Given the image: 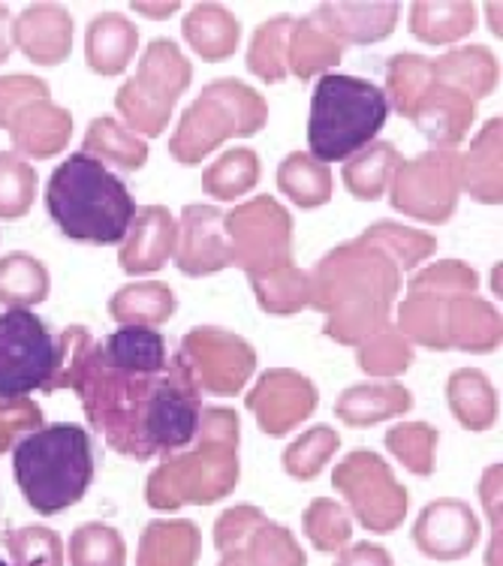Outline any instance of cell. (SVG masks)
<instances>
[{
	"label": "cell",
	"instance_id": "cell-1",
	"mask_svg": "<svg viewBox=\"0 0 503 566\" xmlns=\"http://www.w3.org/2000/svg\"><path fill=\"white\" fill-rule=\"evenodd\" d=\"M70 389L82 398L91 428L133 461L176 455L197 437L202 389L181 353L160 370H120L99 359L91 338L73 368Z\"/></svg>",
	"mask_w": 503,
	"mask_h": 566
},
{
	"label": "cell",
	"instance_id": "cell-2",
	"mask_svg": "<svg viewBox=\"0 0 503 566\" xmlns=\"http://www.w3.org/2000/svg\"><path fill=\"white\" fill-rule=\"evenodd\" d=\"M480 274L461 260L431 262L407 281L398 332L426 349H461L489 356L501 347V314L476 295Z\"/></svg>",
	"mask_w": 503,
	"mask_h": 566
},
{
	"label": "cell",
	"instance_id": "cell-3",
	"mask_svg": "<svg viewBox=\"0 0 503 566\" xmlns=\"http://www.w3.org/2000/svg\"><path fill=\"white\" fill-rule=\"evenodd\" d=\"M401 293V269L368 239H353L328 251L307 272V307L326 316L323 335L344 347L392 326L395 298Z\"/></svg>",
	"mask_w": 503,
	"mask_h": 566
},
{
	"label": "cell",
	"instance_id": "cell-4",
	"mask_svg": "<svg viewBox=\"0 0 503 566\" xmlns=\"http://www.w3.org/2000/svg\"><path fill=\"white\" fill-rule=\"evenodd\" d=\"M241 422L230 407H208L199 416L193 449L169 455L145 482V501L157 512L211 506L239 485Z\"/></svg>",
	"mask_w": 503,
	"mask_h": 566
},
{
	"label": "cell",
	"instance_id": "cell-5",
	"mask_svg": "<svg viewBox=\"0 0 503 566\" xmlns=\"http://www.w3.org/2000/svg\"><path fill=\"white\" fill-rule=\"evenodd\" d=\"M45 208L66 239L109 248L127 239L136 202L118 175L88 154H70L45 187Z\"/></svg>",
	"mask_w": 503,
	"mask_h": 566
},
{
	"label": "cell",
	"instance_id": "cell-6",
	"mask_svg": "<svg viewBox=\"0 0 503 566\" xmlns=\"http://www.w3.org/2000/svg\"><path fill=\"white\" fill-rule=\"evenodd\" d=\"M12 473L36 515L76 506L94 482V449L82 424H45L12 447Z\"/></svg>",
	"mask_w": 503,
	"mask_h": 566
},
{
	"label": "cell",
	"instance_id": "cell-7",
	"mask_svg": "<svg viewBox=\"0 0 503 566\" xmlns=\"http://www.w3.org/2000/svg\"><path fill=\"white\" fill-rule=\"evenodd\" d=\"M91 335L82 326L52 332L45 319L10 307L0 314V398L15 401L31 392L70 389V377Z\"/></svg>",
	"mask_w": 503,
	"mask_h": 566
},
{
	"label": "cell",
	"instance_id": "cell-8",
	"mask_svg": "<svg viewBox=\"0 0 503 566\" xmlns=\"http://www.w3.org/2000/svg\"><path fill=\"white\" fill-rule=\"evenodd\" d=\"M386 118L389 103L380 85L340 73L319 76L307 115L311 157L326 166L350 160L353 154H359L377 139V133L386 127Z\"/></svg>",
	"mask_w": 503,
	"mask_h": 566
},
{
	"label": "cell",
	"instance_id": "cell-9",
	"mask_svg": "<svg viewBox=\"0 0 503 566\" xmlns=\"http://www.w3.org/2000/svg\"><path fill=\"white\" fill-rule=\"evenodd\" d=\"M265 124L269 103L256 87L244 85L241 78H214L185 109L178 130L169 139V154L178 164L197 166L223 142L256 136Z\"/></svg>",
	"mask_w": 503,
	"mask_h": 566
},
{
	"label": "cell",
	"instance_id": "cell-10",
	"mask_svg": "<svg viewBox=\"0 0 503 566\" xmlns=\"http://www.w3.org/2000/svg\"><path fill=\"white\" fill-rule=\"evenodd\" d=\"M193 66L172 40H154L145 49L136 76L127 78L115 94V109L130 133L148 139L160 136L172 120L178 97L190 87Z\"/></svg>",
	"mask_w": 503,
	"mask_h": 566
},
{
	"label": "cell",
	"instance_id": "cell-11",
	"mask_svg": "<svg viewBox=\"0 0 503 566\" xmlns=\"http://www.w3.org/2000/svg\"><path fill=\"white\" fill-rule=\"evenodd\" d=\"M332 489L350 506V518L371 534H395L410 510V494L392 468L368 449H356L332 470Z\"/></svg>",
	"mask_w": 503,
	"mask_h": 566
},
{
	"label": "cell",
	"instance_id": "cell-12",
	"mask_svg": "<svg viewBox=\"0 0 503 566\" xmlns=\"http://www.w3.org/2000/svg\"><path fill=\"white\" fill-rule=\"evenodd\" d=\"M232 265L248 277H263L293 262V218L274 197H256L223 218Z\"/></svg>",
	"mask_w": 503,
	"mask_h": 566
},
{
	"label": "cell",
	"instance_id": "cell-13",
	"mask_svg": "<svg viewBox=\"0 0 503 566\" xmlns=\"http://www.w3.org/2000/svg\"><path fill=\"white\" fill-rule=\"evenodd\" d=\"M389 187L395 211L431 227L449 223L464 190V154L426 151L413 160H401Z\"/></svg>",
	"mask_w": 503,
	"mask_h": 566
},
{
	"label": "cell",
	"instance_id": "cell-14",
	"mask_svg": "<svg viewBox=\"0 0 503 566\" xmlns=\"http://www.w3.org/2000/svg\"><path fill=\"white\" fill-rule=\"evenodd\" d=\"M181 359L197 377L199 389L220 398L239 395L256 370V349L220 326H199L181 340Z\"/></svg>",
	"mask_w": 503,
	"mask_h": 566
},
{
	"label": "cell",
	"instance_id": "cell-15",
	"mask_svg": "<svg viewBox=\"0 0 503 566\" xmlns=\"http://www.w3.org/2000/svg\"><path fill=\"white\" fill-rule=\"evenodd\" d=\"M317 403V386L293 368L263 370L244 398V407L253 413L260 431L269 437H284L296 431L298 424L314 416Z\"/></svg>",
	"mask_w": 503,
	"mask_h": 566
},
{
	"label": "cell",
	"instance_id": "cell-16",
	"mask_svg": "<svg viewBox=\"0 0 503 566\" xmlns=\"http://www.w3.org/2000/svg\"><path fill=\"white\" fill-rule=\"evenodd\" d=\"M480 518L471 503L459 497H440L419 512L413 524V543L419 555L431 560H461L480 545Z\"/></svg>",
	"mask_w": 503,
	"mask_h": 566
},
{
	"label": "cell",
	"instance_id": "cell-17",
	"mask_svg": "<svg viewBox=\"0 0 503 566\" xmlns=\"http://www.w3.org/2000/svg\"><path fill=\"white\" fill-rule=\"evenodd\" d=\"M223 218L227 214L218 206H202V202L185 206L176 244V265L185 277H208L232 265V248Z\"/></svg>",
	"mask_w": 503,
	"mask_h": 566
},
{
	"label": "cell",
	"instance_id": "cell-18",
	"mask_svg": "<svg viewBox=\"0 0 503 566\" xmlns=\"http://www.w3.org/2000/svg\"><path fill=\"white\" fill-rule=\"evenodd\" d=\"M73 15L61 3H31L12 19V45L31 64L57 66L73 55Z\"/></svg>",
	"mask_w": 503,
	"mask_h": 566
},
{
	"label": "cell",
	"instance_id": "cell-19",
	"mask_svg": "<svg viewBox=\"0 0 503 566\" xmlns=\"http://www.w3.org/2000/svg\"><path fill=\"white\" fill-rule=\"evenodd\" d=\"M178 223L166 206H148L136 211L127 239L120 244L118 262L127 274L160 272L176 256Z\"/></svg>",
	"mask_w": 503,
	"mask_h": 566
},
{
	"label": "cell",
	"instance_id": "cell-20",
	"mask_svg": "<svg viewBox=\"0 0 503 566\" xmlns=\"http://www.w3.org/2000/svg\"><path fill=\"white\" fill-rule=\"evenodd\" d=\"M473 118H476V103L464 91L434 82L410 120L416 124V130L434 145V151H455L461 142L468 139Z\"/></svg>",
	"mask_w": 503,
	"mask_h": 566
},
{
	"label": "cell",
	"instance_id": "cell-21",
	"mask_svg": "<svg viewBox=\"0 0 503 566\" xmlns=\"http://www.w3.org/2000/svg\"><path fill=\"white\" fill-rule=\"evenodd\" d=\"M70 136H73V115L64 106H55L52 99H36L24 106L10 124L15 154L33 160L57 157L70 145Z\"/></svg>",
	"mask_w": 503,
	"mask_h": 566
},
{
	"label": "cell",
	"instance_id": "cell-22",
	"mask_svg": "<svg viewBox=\"0 0 503 566\" xmlns=\"http://www.w3.org/2000/svg\"><path fill=\"white\" fill-rule=\"evenodd\" d=\"M413 407V395L405 382L374 380L347 386L335 401V416L350 428H374L405 416Z\"/></svg>",
	"mask_w": 503,
	"mask_h": 566
},
{
	"label": "cell",
	"instance_id": "cell-23",
	"mask_svg": "<svg viewBox=\"0 0 503 566\" xmlns=\"http://www.w3.org/2000/svg\"><path fill=\"white\" fill-rule=\"evenodd\" d=\"M398 12L401 7L386 0V3H319L314 15L347 49V45L384 43L386 36H392Z\"/></svg>",
	"mask_w": 503,
	"mask_h": 566
},
{
	"label": "cell",
	"instance_id": "cell-24",
	"mask_svg": "<svg viewBox=\"0 0 503 566\" xmlns=\"http://www.w3.org/2000/svg\"><path fill=\"white\" fill-rule=\"evenodd\" d=\"M139 49V31L124 12H99L85 33V61L97 76H120Z\"/></svg>",
	"mask_w": 503,
	"mask_h": 566
},
{
	"label": "cell",
	"instance_id": "cell-25",
	"mask_svg": "<svg viewBox=\"0 0 503 566\" xmlns=\"http://www.w3.org/2000/svg\"><path fill=\"white\" fill-rule=\"evenodd\" d=\"M202 531L187 518H157L139 536L136 566H197Z\"/></svg>",
	"mask_w": 503,
	"mask_h": 566
},
{
	"label": "cell",
	"instance_id": "cell-26",
	"mask_svg": "<svg viewBox=\"0 0 503 566\" xmlns=\"http://www.w3.org/2000/svg\"><path fill=\"white\" fill-rule=\"evenodd\" d=\"M181 31H185L187 45L208 64H220V61L235 55V49H239V19L227 7H220V3H197V7H190Z\"/></svg>",
	"mask_w": 503,
	"mask_h": 566
},
{
	"label": "cell",
	"instance_id": "cell-27",
	"mask_svg": "<svg viewBox=\"0 0 503 566\" xmlns=\"http://www.w3.org/2000/svg\"><path fill=\"white\" fill-rule=\"evenodd\" d=\"M431 66H434V82L438 85L464 91L473 103L489 97L497 87V78H501L497 57L492 55L489 45H461V49H452L443 57H434Z\"/></svg>",
	"mask_w": 503,
	"mask_h": 566
},
{
	"label": "cell",
	"instance_id": "cell-28",
	"mask_svg": "<svg viewBox=\"0 0 503 566\" xmlns=\"http://www.w3.org/2000/svg\"><path fill=\"white\" fill-rule=\"evenodd\" d=\"M344 61V43L317 15L296 19L293 33H290V52H286V66L290 73L302 82L314 76H326L332 66Z\"/></svg>",
	"mask_w": 503,
	"mask_h": 566
},
{
	"label": "cell",
	"instance_id": "cell-29",
	"mask_svg": "<svg viewBox=\"0 0 503 566\" xmlns=\"http://www.w3.org/2000/svg\"><path fill=\"white\" fill-rule=\"evenodd\" d=\"M407 24L416 40L428 45L459 43L476 31V7L468 0H416Z\"/></svg>",
	"mask_w": 503,
	"mask_h": 566
},
{
	"label": "cell",
	"instance_id": "cell-30",
	"mask_svg": "<svg viewBox=\"0 0 503 566\" xmlns=\"http://www.w3.org/2000/svg\"><path fill=\"white\" fill-rule=\"evenodd\" d=\"M449 413L464 431H489L497 422V392L476 368H459L447 380Z\"/></svg>",
	"mask_w": 503,
	"mask_h": 566
},
{
	"label": "cell",
	"instance_id": "cell-31",
	"mask_svg": "<svg viewBox=\"0 0 503 566\" xmlns=\"http://www.w3.org/2000/svg\"><path fill=\"white\" fill-rule=\"evenodd\" d=\"M109 314L120 328L164 326L176 314V293L164 281L127 283L109 298Z\"/></svg>",
	"mask_w": 503,
	"mask_h": 566
},
{
	"label": "cell",
	"instance_id": "cell-32",
	"mask_svg": "<svg viewBox=\"0 0 503 566\" xmlns=\"http://www.w3.org/2000/svg\"><path fill=\"white\" fill-rule=\"evenodd\" d=\"M503 120L492 118L473 139L471 151L464 157V190L480 206H501L503 181H501V142Z\"/></svg>",
	"mask_w": 503,
	"mask_h": 566
},
{
	"label": "cell",
	"instance_id": "cell-33",
	"mask_svg": "<svg viewBox=\"0 0 503 566\" xmlns=\"http://www.w3.org/2000/svg\"><path fill=\"white\" fill-rule=\"evenodd\" d=\"M82 154H88L99 164L118 166L120 172H136L148 164V142L130 133L118 118L99 115L88 124L82 139Z\"/></svg>",
	"mask_w": 503,
	"mask_h": 566
},
{
	"label": "cell",
	"instance_id": "cell-34",
	"mask_svg": "<svg viewBox=\"0 0 503 566\" xmlns=\"http://www.w3.org/2000/svg\"><path fill=\"white\" fill-rule=\"evenodd\" d=\"M398 166H401V154L392 142H371L368 148L353 154L350 160H344L340 178L350 197L361 202H377L386 193V187L392 185Z\"/></svg>",
	"mask_w": 503,
	"mask_h": 566
},
{
	"label": "cell",
	"instance_id": "cell-35",
	"mask_svg": "<svg viewBox=\"0 0 503 566\" xmlns=\"http://www.w3.org/2000/svg\"><path fill=\"white\" fill-rule=\"evenodd\" d=\"M99 359L120 370H160L166 368V338L157 328L124 326L97 344Z\"/></svg>",
	"mask_w": 503,
	"mask_h": 566
},
{
	"label": "cell",
	"instance_id": "cell-36",
	"mask_svg": "<svg viewBox=\"0 0 503 566\" xmlns=\"http://www.w3.org/2000/svg\"><path fill=\"white\" fill-rule=\"evenodd\" d=\"M277 187L293 206L314 211V208L326 206L332 199L335 178L328 172V166L314 160L311 154L293 151L286 154L284 164L277 166Z\"/></svg>",
	"mask_w": 503,
	"mask_h": 566
},
{
	"label": "cell",
	"instance_id": "cell-37",
	"mask_svg": "<svg viewBox=\"0 0 503 566\" xmlns=\"http://www.w3.org/2000/svg\"><path fill=\"white\" fill-rule=\"evenodd\" d=\"M52 293V274L45 262L24 251L7 253L0 260V305L7 307H33L43 305Z\"/></svg>",
	"mask_w": 503,
	"mask_h": 566
},
{
	"label": "cell",
	"instance_id": "cell-38",
	"mask_svg": "<svg viewBox=\"0 0 503 566\" xmlns=\"http://www.w3.org/2000/svg\"><path fill=\"white\" fill-rule=\"evenodd\" d=\"M260 178H263L260 154L251 148H232V151L220 154L218 160L202 172V190L218 202H232L260 185Z\"/></svg>",
	"mask_w": 503,
	"mask_h": 566
},
{
	"label": "cell",
	"instance_id": "cell-39",
	"mask_svg": "<svg viewBox=\"0 0 503 566\" xmlns=\"http://www.w3.org/2000/svg\"><path fill=\"white\" fill-rule=\"evenodd\" d=\"M434 87V66L431 61L413 52L389 57L386 64V103H392L407 120L413 118L419 103L428 97V91Z\"/></svg>",
	"mask_w": 503,
	"mask_h": 566
},
{
	"label": "cell",
	"instance_id": "cell-40",
	"mask_svg": "<svg viewBox=\"0 0 503 566\" xmlns=\"http://www.w3.org/2000/svg\"><path fill=\"white\" fill-rule=\"evenodd\" d=\"M293 24H296L293 15H274V19H269L253 31L244 61H248V70L253 76L263 78L265 85H277V82H284L290 76L286 52H290Z\"/></svg>",
	"mask_w": 503,
	"mask_h": 566
},
{
	"label": "cell",
	"instance_id": "cell-41",
	"mask_svg": "<svg viewBox=\"0 0 503 566\" xmlns=\"http://www.w3.org/2000/svg\"><path fill=\"white\" fill-rule=\"evenodd\" d=\"M232 548H239L251 566H307L305 548L296 543L293 531L269 522V515L253 524Z\"/></svg>",
	"mask_w": 503,
	"mask_h": 566
},
{
	"label": "cell",
	"instance_id": "cell-42",
	"mask_svg": "<svg viewBox=\"0 0 503 566\" xmlns=\"http://www.w3.org/2000/svg\"><path fill=\"white\" fill-rule=\"evenodd\" d=\"M361 239H368L386 256H392L395 265L401 269V274L413 272L416 265H422L428 256L438 253V239L431 232L401 227L395 220H377V223H371V227L361 232Z\"/></svg>",
	"mask_w": 503,
	"mask_h": 566
},
{
	"label": "cell",
	"instance_id": "cell-43",
	"mask_svg": "<svg viewBox=\"0 0 503 566\" xmlns=\"http://www.w3.org/2000/svg\"><path fill=\"white\" fill-rule=\"evenodd\" d=\"M256 295V305L272 316H293L307 307V272H302L296 262L277 269L263 277H248Z\"/></svg>",
	"mask_w": 503,
	"mask_h": 566
},
{
	"label": "cell",
	"instance_id": "cell-44",
	"mask_svg": "<svg viewBox=\"0 0 503 566\" xmlns=\"http://www.w3.org/2000/svg\"><path fill=\"white\" fill-rule=\"evenodd\" d=\"M440 431L428 422H401L386 431V449L413 476H431L438 470Z\"/></svg>",
	"mask_w": 503,
	"mask_h": 566
},
{
	"label": "cell",
	"instance_id": "cell-45",
	"mask_svg": "<svg viewBox=\"0 0 503 566\" xmlns=\"http://www.w3.org/2000/svg\"><path fill=\"white\" fill-rule=\"evenodd\" d=\"M413 344L395 326L380 328L377 335L365 338L356 347V361L365 374L392 380L395 374H405L413 365Z\"/></svg>",
	"mask_w": 503,
	"mask_h": 566
},
{
	"label": "cell",
	"instance_id": "cell-46",
	"mask_svg": "<svg viewBox=\"0 0 503 566\" xmlns=\"http://www.w3.org/2000/svg\"><path fill=\"white\" fill-rule=\"evenodd\" d=\"M340 437L335 428L328 424H317L311 428L302 437H296L284 452V470L298 482L317 480L319 473L326 470V464L332 461V455L338 452Z\"/></svg>",
	"mask_w": 503,
	"mask_h": 566
},
{
	"label": "cell",
	"instance_id": "cell-47",
	"mask_svg": "<svg viewBox=\"0 0 503 566\" xmlns=\"http://www.w3.org/2000/svg\"><path fill=\"white\" fill-rule=\"evenodd\" d=\"M127 543L124 536L103 522L82 524L70 536V566H124Z\"/></svg>",
	"mask_w": 503,
	"mask_h": 566
},
{
	"label": "cell",
	"instance_id": "cell-48",
	"mask_svg": "<svg viewBox=\"0 0 503 566\" xmlns=\"http://www.w3.org/2000/svg\"><path fill=\"white\" fill-rule=\"evenodd\" d=\"M302 527H305L307 543L317 552H340L353 539L350 512L332 497H314L307 503Z\"/></svg>",
	"mask_w": 503,
	"mask_h": 566
},
{
	"label": "cell",
	"instance_id": "cell-49",
	"mask_svg": "<svg viewBox=\"0 0 503 566\" xmlns=\"http://www.w3.org/2000/svg\"><path fill=\"white\" fill-rule=\"evenodd\" d=\"M36 199V172L15 151L0 154V220H19Z\"/></svg>",
	"mask_w": 503,
	"mask_h": 566
},
{
	"label": "cell",
	"instance_id": "cell-50",
	"mask_svg": "<svg viewBox=\"0 0 503 566\" xmlns=\"http://www.w3.org/2000/svg\"><path fill=\"white\" fill-rule=\"evenodd\" d=\"M12 566H64V543L52 527H19L3 536Z\"/></svg>",
	"mask_w": 503,
	"mask_h": 566
},
{
	"label": "cell",
	"instance_id": "cell-51",
	"mask_svg": "<svg viewBox=\"0 0 503 566\" xmlns=\"http://www.w3.org/2000/svg\"><path fill=\"white\" fill-rule=\"evenodd\" d=\"M36 99H52V87L49 82L28 73H12V76H0V127L10 130L12 118L31 106Z\"/></svg>",
	"mask_w": 503,
	"mask_h": 566
},
{
	"label": "cell",
	"instance_id": "cell-52",
	"mask_svg": "<svg viewBox=\"0 0 503 566\" xmlns=\"http://www.w3.org/2000/svg\"><path fill=\"white\" fill-rule=\"evenodd\" d=\"M40 422H43V410L31 398H15V401L0 398V455L15 447L28 431L43 428Z\"/></svg>",
	"mask_w": 503,
	"mask_h": 566
},
{
	"label": "cell",
	"instance_id": "cell-53",
	"mask_svg": "<svg viewBox=\"0 0 503 566\" xmlns=\"http://www.w3.org/2000/svg\"><path fill=\"white\" fill-rule=\"evenodd\" d=\"M501 464H492L485 470L480 485L482 506L489 512V522H492V545H489V555H485V566H503L501 548H503V518H501Z\"/></svg>",
	"mask_w": 503,
	"mask_h": 566
},
{
	"label": "cell",
	"instance_id": "cell-54",
	"mask_svg": "<svg viewBox=\"0 0 503 566\" xmlns=\"http://www.w3.org/2000/svg\"><path fill=\"white\" fill-rule=\"evenodd\" d=\"M335 566H395V560L384 545L353 543L340 548Z\"/></svg>",
	"mask_w": 503,
	"mask_h": 566
},
{
	"label": "cell",
	"instance_id": "cell-55",
	"mask_svg": "<svg viewBox=\"0 0 503 566\" xmlns=\"http://www.w3.org/2000/svg\"><path fill=\"white\" fill-rule=\"evenodd\" d=\"M12 55V15L7 3H0V64H7Z\"/></svg>",
	"mask_w": 503,
	"mask_h": 566
},
{
	"label": "cell",
	"instance_id": "cell-56",
	"mask_svg": "<svg viewBox=\"0 0 503 566\" xmlns=\"http://www.w3.org/2000/svg\"><path fill=\"white\" fill-rule=\"evenodd\" d=\"M133 10L143 12L148 19H169L178 10V3H133Z\"/></svg>",
	"mask_w": 503,
	"mask_h": 566
},
{
	"label": "cell",
	"instance_id": "cell-57",
	"mask_svg": "<svg viewBox=\"0 0 503 566\" xmlns=\"http://www.w3.org/2000/svg\"><path fill=\"white\" fill-rule=\"evenodd\" d=\"M218 566H251V564H248V557L241 555L239 548H230V552H223V555H220Z\"/></svg>",
	"mask_w": 503,
	"mask_h": 566
},
{
	"label": "cell",
	"instance_id": "cell-58",
	"mask_svg": "<svg viewBox=\"0 0 503 566\" xmlns=\"http://www.w3.org/2000/svg\"><path fill=\"white\" fill-rule=\"evenodd\" d=\"M489 10V22H492V31L501 36V3H485Z\"/></svg>",
	"mask_w": 503,
	"mask_h": 566
},
{
	"label": "cell",
	"instance_id": "cell-59",
	"mask_svg": "<svg viewBox=\"0 0 503 566\" xmlns=\"http://www.w3.org/2000/svg\"><path fill=\"white\" fill-rule=\"evenodd\" d=\"M0 566H10V564H7V560H0Z\"/></svg>",
	"mask_w": 503,
	"mask_h": 566
}]
</instances>
